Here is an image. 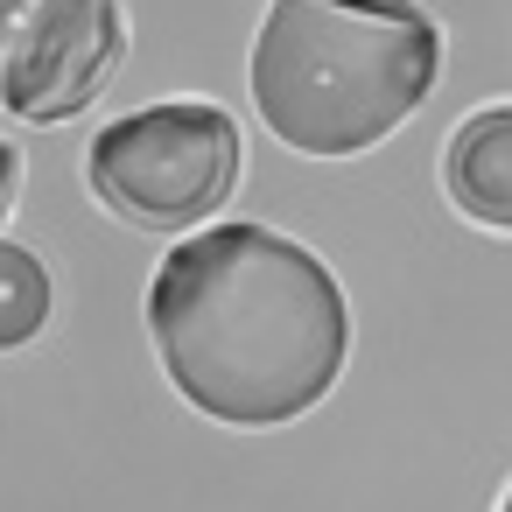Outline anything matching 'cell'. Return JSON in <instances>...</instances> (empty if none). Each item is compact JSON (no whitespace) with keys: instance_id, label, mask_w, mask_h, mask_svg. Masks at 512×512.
I'll return each instance as SVG.
<instances>
[{"instance_id":"obj_8","label":"cell","mask_w":512,"mask_h":512,"mask_svg":"<svg viewBox=\"0 0 512 512\" xmlns=\"http://www.w3.org/2000/svg\"><path fill=\"white\" fill-rule=\"evenodd\" d=\"M498 512H512V484H505V505H498Z\"/></svg>"},{"instance_id":"obj_6","label":"cell","mask_w":512,"mask_h":512,"mask_svg":"<svg viewBox=\"0 0 512 512\" xmlns=\"http://www.w3.org/2000/svg\"><path fill=\"white\" fill-rule=\"evenodd\" d=\"M57 316V274L36 246L0 232V358L8 351H29Z\"/></svg>"},{"instance_id":"obj_3","label":"cell","mask_w":512,"mask_h":512,"mask_svg":"<svg viewBox=\"0 0 512 512\" xmlns=\"http://www.w3.org/2000/svg\"><path fill=\"white\" fill-rule=\"evenodd\" d=\"M246 176V134L218 99H148L106 120L85 148V190L134 232L183 239L211 225Z\"/></svg>"},{"instance_id":"obj_7","label":"cell","mask_w":512,"mask_h":512,"mask_svg":"<svg viewBox=\"0 0 512 512\" xmlns=\"http://www.w3.org/2000/svg\"><path fill=\"white\" fill-rule=\"evenodd\" d=\"M15 197H22V148L0 134V218L15 211Z\"/></svg>"},{"instance_id":"obj_2","label":"cell","mask_w":512,"mask_h":512,"mask_svg":"<svg viewBox=\"0 0 512 512\" xmlns=\"http://www.w3.org/2000/svg\"><path fill=\"white\" fill-rule=\"evenodd\" d=\"M442 78V29L421 0H267L246 57L260 127L309 162L386 148Z\"/></svg>"},{"instance_id":"obj_5","label":"cell","mask_w":512,"mask_h":512,"mask_svg":"<svg viewBox=\"0 0 512 512\" xmlns=\"http://www.w3.org/2000/svg\"><path fill=\"white\" fill-rule=\"evenodd\" d=\"M442 197L477 232H512V99H491L449 127Z\"/></svg>"},{"instance_id":"obj_4","label":"cell","mask_w":512,"mask_h":512,"mask_svg":"<svg viewBox=\"0 0 512 512\" xmlns=\"http://www.w3.org/2000/svg\"><path fill=\"white\" fill-rule=\"evenodd\" d=\"M127 64L120 0H0V113L64 127L106 99Z\"/></svg>"},{"instance_id":"obj_1","label":"cell","mask_w":512,"mask_h":512,"mask_svg":"<svg viewBox=\"0 0 512 512\" xmlns=\"http://www.w3.org/2000/svg\"><path fill=\"white\" fill-rule=\"evenodd\" d=\"M148 344L176 400L218 428H288L351 365V295L330 260L260 218H211L148 274Z\"/></svg>"}]
</instances>
